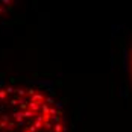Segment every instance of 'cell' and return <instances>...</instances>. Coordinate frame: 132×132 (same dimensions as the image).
<instances>
[{
    "label": "cell",
    "mask_w": 132,
    "mask_h": 132,
    "mask_svg": "<svg viewBox=\"0 0 132 132\" xmlns=\"http://www.w3.org/2000/svg\"><path fill=\"white\" fill-rule=\"evenodd\" d=\"M0 132H65L62 106L43 85L0 80Z\"/></svg>",
    "instance_id": "obj_1"
},
{
    "label": "cell",
    "mask_w": 132,
    "mask_h": 132,
    "mask_svg": "<svg viewBox=\"0 0 132 132\" xmlns=\"http://www.w3.org/2000/svg\"><path fill=\"white\" fill-rule=\"evenodd\" d=\"M131 78H132V49H131Z\"/></svg>",
    "instance_id": "obj_3"
},
{
    "label": "cell",
    "mask_w": 132,
    "mask_h": 132,
    "mask_svg": "<svg viewBox=\"0 0 132 132\" xmlns=\"http://www.w3.org/2000/svg\"><path fill=\"white\" fill-rule=\"evenodd\" d=\"M11 9V2H0V18Z\"/></svg>",
    "instance_id": "obj_2"
}]
</instances>
